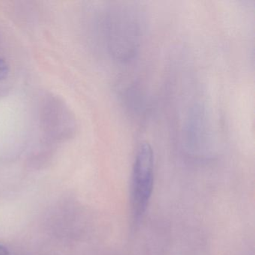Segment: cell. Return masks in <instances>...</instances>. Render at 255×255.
I'll return each instance as SVG.
<instances>
[{
	"label": "cell",
	"instance_id": "cell-4",
	"mask_svg": "<svg viewBox=\"0 0 255 255\" xmlns=\"http://www.w3.org/2000/svg\"><path fill=\"white\" fill-rule=\"evenodd\" d=\"M0 255H10L8 249L2 245H0Z\"/></svg>",
	"mask_w": 255,
	"mask_h": 255
},
{
	"label": "cell",
	"instance_id": "cell-3",
	"mask_svg": "<svg viewBox=\"0 0 255 255\" xmlns=\"http://www.w3.org/2000/svg\"><path fill=\"white\" fill-rule=\"evenodd\" d=\"M8 73V67L2 60H0V79L4 78Z\"/></svg>",
	"mask_w": 255,
	"mask_h": 255
},
{
	"label": "cell",
	"instance_id": "cell-1",
	"mask_svg": "<svg viewBox=\"0 0 255 255\" xmlns=\"http://www.w3.org/2000/svg\"><path fill=\"white\" fill-rule=\"evenodd\" d=\"M154 156L148 143L140 146L132 168V208L134 219L138 221L145 213L153 186Z\"/></svg>",
	"mask_w": 255,
	"mask_h": 255
},
{
	"label": "cell",
	"instance_id": "cell-2",
	"mask_svg": "<svg viewBox=\"0 0 255 255\" xmlns=\"http://www.w3.org/2000/svg\"><path fill=\"white\" fill-rule=\"evenodd\" d=\"M42 122L47 133L56 139H67L75 131L72 113L63 102L54 97H49L44 103Z\"/></svg>",
	"mask_w": 255,
	"mask_h": 255
}]
</instances>
